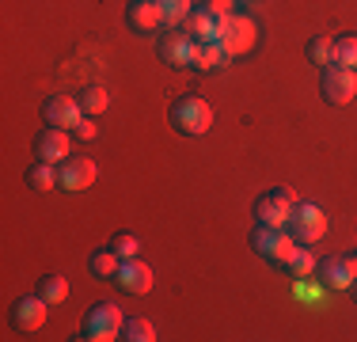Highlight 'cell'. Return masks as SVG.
I'll use <instances>...</instances> for the list:
<instances>
[{
	"instance_id": "obj_17",
	"label": "cell",
	"mask_w": 357,
	"mask_h": 342,
	"mask_svg": "<svg viewBox=\"0 0 357 342\" xmlns=\"http://www.w3.org/2000/svg\"><path fill=\"white\" fill-rule=\"evenodd\" d=\"M38 297L46 304H65V297H69V281H65L61 274H42L38 278Z\"/></svg>"
},
{
	"instance_id": "obj_5",
	"label": "cell",
	"mask_w": 357,
	"mask_h": 342,
	"mask_svg": "<svg viewBox=\"0 0 357 342\" xmlns=\"http://www.w3.org/2000/svg\"><path fill=\"white\" fill-rule=\"evenodd\" d=\"M293 209H296V194L289 191V186H278V191L255 198V221H259V225H270V228H285L289 217H293Z\"/></svg>"
},
{
	"instance_id": "obj_28",
	"label": "cell",
	"mask_w": 357,
	"mask_h": 342,
	"mask_svg": "<svg viewBox=\"0 0 357 342\" xmlns=\"http://www.w3.org/2000/svg\"><path fill=\"white\" fill-rule=\"evenodd\" d=\"M232 4H236V0H206V8L213 15H232Z\"/></svg>"
},
{
	"instance_id": "obj_3",
	"label": "cell",
	"mask_w": 357,
	"mask_h": 342,
	"mask_svg": "<svg viewBox=\"0 0 357 342\" xmlns=\"http://www.w3.org/2000/svg\"><path fill=\"white\" fill-rule=\"evenodd\" d=\"M122 312H118L114 301H99L96 308H91L88 315H84V327L76 339H88V342H110V339H122Z\"/></svg>"
},
{
	"instance_id": "obj_15",
	"label": "cell",
	"mask_w": 357,
	"mask_h": 342,
	"mask_svg": "<svg viewBox=\"0 0 357 342\" xmlns=\"http://www.w3.org/2000/svg\"><path fill=\"white\" fill-rule=\"evenodd\" d=\"M178 27L190 34L194 42H217V15L209 12V8H194Z\"/></svg>"
},
{
	"instance_id": "obj_4",
	"label": "cell",
	"mask_w": 357,
	"mask_h": 342,
	"mask_svg": "<svg viewBox=\"0 0 357 342\" xmlns=\"http://www.w3.org/2000/svg\"><path fill=\"white\" fill-rule=\"evenodd\" d=\"M251 247H255V255H262V259L278 262V267H289V259H293V251H296L301 244H296V236L282 232V228L255 225V232H251Z\"/></svg>"
},
{
	"instance_id": "obj_2",
	"label": "cell",
	"mask_w": 357,
	"mask_h": 342,
	"mask_svg": "<svg viewBox=\"0 0 357 342\" xmlns=\"http://www.w3.org/2000/svg\"><path fill=\"white\" fill-rule=\"evenodd\" d=\"M255 38H259V27H255V20H248V15H217V42L220 50H225L228 57H240L248 54V50L255 46Z\"/></svg>"
},
{
	"instance_id": "obj_19",
	"label": "cell",
	"mask_w": 357,
	"mask_h": 342,
	"mask_svg": "<svg viewBox=\"0 0 357 342\" xmlns=\"http://www.w3.org/2000/svg\"><path fill=\"white\" fill-rule=\"evenodd\" d=\"M76 103H80V110H84L88 118H91V114H103L107 103H110V91L103 88V84H88V88L76 96Z\"/></svg>"
},
{
	"instance_id": "obj_30",
	"label": "cell",
	"mask_w": 357,
	"mask_h": 342,
	"mask_svg": "<svg viewBox=\"0 0 357 342\" xmlns=\"http://www.w3.org/2000/svg\"><path fill=\"white\" fill-rule=\"evenodd\" d=\"M350 289H354V293H357V278H354V285H350Z\"/></svg>"
},
{
	"instance_id": "obj_29",
	"label": "cell",
	"mask_w": 357,
	"mask_h": 342,
	"mask_svg": "<svg viewBox=\"0 0 357 342\" xmlns=\"http://www.w3.org/2000/svg\"><path fill=\"white\" fill-rule=\"evenodd\" d=\"M96 133H99V130H96V122H80V126H76V137H80V141H91Z\"/></svg>"
},
{
	"instance_id": "obj_12",
	"label": "cell",
	"mask_w": 357,
	"mask_h": 342,
	"mask_svg": "<svg viewBox=\"0 0 357 342\" xmlns=\"http://www.w3.org/2000/svg\"><path fill=\"white\" fill-rule=\"evenodd\" d=\"M35 156L46 160V164H61L69 156V133L61 126H46L38 137H35Z\"/></svg>"
},
{
	"instance_id": "obj_24",
	"label": "cell",
	"mask_w": 357,
	"mask_h": 342,
	"mask_svg": "<svg viewBox=\"0 0 357 342\" xmlns=\"http://www.w3.org/2000/svg\"><path fill=\"white\" fill-rule=\"evenodd\" d=\"M160 12H164L167 27H178V23L194 12V4H190V0H160Z\"/></svg>"
},
{
	"instance_id": "obj_6",
	"label": "cell",
	"mask_w": 357,
	"mask_h": 342,
	"mask_svg": "<svg viewBox=\"0 0 357 342\" xmlns=\"http://www.w3.org/2000/svg\"><path fill=\"white\" fill-rule=\"evenodd\" d=\"M289 225H293V236H296V244H319L323 232H327V213L319 209V205H312V202H296V209H293V217H289Z\"/></svg>"
},
{
	"instance_id": "obj_16",
	"label": "cell",
	"mask_w": 357,
	"mask_h": 342,
	"mask_svg": "<svg viewBox=\"0 0 357 342\" xmlns=\"http://www.w3.org/2000/svg\"><path fill=\"white\" fill-rule=\"evenodd\" d=\"M319 281H323L327 289H350V285H354V274H350V267H346L342 255L323 262V267H319Z\"/></svg>"
},
{
	"instance_id": "obj_10",
	"label": "cell",
	"mask_w": 357,
	"mask_h": 342,
	"mask_svg": "<svg viewBox=\"0 0 357 342\" xmlns=\"http://www.w3.org/2000/svg\"><path fill=\"white\" fill-rule=\"evenodd\" d=\"M156 57H160L164 65H190V57H194V38H190L183 27L164 31V34H160V42H156Z\"/></svg>"
},
{
	"instance_id": "obj_21",
	"label": "cell",
	"mask_w": 357,
	"mask_h": 342,
	"mask_svg": "<svg viewBox=\"0 0 357 342\" xmlns=\"http://www.w3.org/2000/svg\"><path fill=\"white\" fill-rule=\"evenodd\" d=\"M304 57H308L312 65H323V68H327V61L335 65V42H331L327 34H316V38H308V46H304Z\"/></svg>"
},
{
	"instance_id": "obj_8",
	"label": "cell",
	"mask_w": 357,
	"mask_h": 342,
	"mask_svg": "<svg viewBox=\"0 0 357 342\" xmlns=\"http://www.w3.org/2000/svg\"><path fill=\"white\" fill-rule=\"evenodd\" d=\"M96 183V160H88V156H65L61 160V168H57V186L61 191H88V186Z\"/></svg>"
},
{
	"instance_id": "obj_9",
	"label": "cell",
	"mask_w": 357,
	"mask_h": 342,
	"mask_svg": "<svg viewBox=\"0 0 357 342\" xmlns=\"http://www.w3.org/2000/svg\"><path fill=\"white\" fill-rule=\"evenodd\" d=\"M42 122L61 126V130H76L84 122V110L73 96H50V99H42Z\"/></svg>"
},
{
	"instance_id": "obj_14",
	"label": "cell",
	"mask_w": 357,
	"mask_h": 342,
	"mask_svg": "<svg viewBox=\"0 0 357 342\" xmlns=\"http://www.w3.org/2000/svg\"><path fill=\"white\" fill-rule=\"evenodd\" d=\"M126 23H130V31H156L160 23H164V12H160V0H130V8H126Z\"/></svg>"
},
{
	"instance_id": "obj_11",
	"label": "cell",
	"mask_w": 357,
	"mask_h": 342,
	"mask_svg": "<svg viewBox=\"0 0 357 342\" xmlns=\"http://www.w3.org/2000/svg\"><path fill=\"white\" fill-rule=\"evenodd\" d=\"M46 312H50V304L35 293V297H20V301L12 304V312H8V320H12L15 331L27 335V331H38L42 323H46Z\"/></svg>"
},
{
	"instance_id": "obj_25",
	"label": "cell",
	"mask_w": 357,
	"mask_h": 342,
	"mask_svg": "<svg viewBox=\"0 0 357 342\" xmlns=\"http://www.w3.org/2000/svg\"><path fill=\"white\" fill-rule=\"evenodd\" d=\"M122 339H126V342H152V339H156V327H152L149 320H141V315H137V320H126Z\"/></svg>"
},
{
	"instance_id": "obj_1",
	"label": "cell",
	"mask_w": 357,
	"mask_h": 342,
	"mask_svg": "<svg viewBox=\"0 0 357 342\" xmlns=\"http://www.w3.org/2000/svg\"><path fill=\"white\" fill-rule=\"evenodd\" d=\"M167 118H172V126L178 133L202 137V133H209V126H213V107H209L206 99H198V96H178L172 103V110H167Z\"/></svg>"
},
{
	"instance_id": "obj_7",
	"label": "cell",
	"mask_w": 357,
	"mask_h": 342,
	"mask_svg": "<svg viewBox=\"0 0 357 342\" xmlns=\"http://www.w3.org/2000/svg\"><path fill=\"white\" fill-rule=\"evenodd\" d=\"M319 91L331 107H346V103H354V96H357V73L354 68H342V65H327L323 68Z\"/></svg>"
},
{
	"instance_id": "obj_20",
	"label": "cell",
	"mask_w": 357,
	"mask_h": 342,
	"mask_svg": "<svg viewBox=\"0 0 357 342\" xmlns=\"http://www.w3.org/2000/svg\"><path fill=\"white\" fill-rule=\"evenodd\" d=\"M118 267H122V255H118L114 247H103V251H96V255L88 259V270L96 274V278H103V281L114 278Z\"/></svg>"
},
{
	"instance_id": "obj_27",
	"label": "cell",
	"mask_w": 357,
	"mask_h": 342,
	"mask_svg": "<svg viewBox=\"0 0 357 342\" xmlns=\"http://www.w3.org/2000/svg\"><path fill=\"white\" fill-rule=\"evenodd\" d=\"M110 247H114L122 259H137V251H141V239L133 236V232H114L110 236Z\"/></svg>"
},
{
	"instance_id": "obj_13",
	"label": "cell",
	"mask_w": 357,
	"mask_h": 342,
	"mask_svg": "<svg viewBox=\"0 0 357 342\" xmlns=\"http://www.w3.org/2000/svg\"><path fill=\"white\" fill-rule=\"evenodd\" d=\"M114 281L126 289V293H149V289H152V267H149V262H141V259H122Z\"/></svg>"
},
{
	"instance_id": "obj_22",
	"label": "cell",
	"mask_w": 357,
	"mask_h": 342,
	"mask_svg": "<svg viewBox=\"0 0 357 342\" xmlns=\"http://www.w3.org/2000/svg\"><path fill=\"white\" fill-rule=\"evenodd\" d=\"M27 186H31V191H38V194L54 191V186H57V171H54V164H46V160H38V164L27 171Z\"/></svg>"
},
{
	"instance_id": "obj_23",
	"label": "cell",
	"mask_w": 357,
	"mask_h": 342,
	"mask_svg": "<svg viewBox=\"0 0 357 342\" xmlns=\"http://www.w3.org/2000/svg\"><path fill=\"white\" fill-rule=\"evenodd\" d=\"M335 65L357 68V34H342V38L335 42Z\"/></svg>"
},
{
	"instance_id": "obj_18",
	"label": "cell",
	"mask_w": 357,
	"mask_h": 342,
	"mask_svg": "<svg viewBox=\"0 0 357 342\" xmlns=\"http://www.w3.org/2000/svg\"><path fill=\"white\" fill-rule=\"evenodd\" d=\"M225 50H220V42H194V57L190 65L194 68H220L225 65Z\"/></svg>"
},
{
	"instance_id": "obj_26",
	"label": "cell",
	"mask_w": 357,
	"mask_h": 342,
	"mask_svg": "<svg viewBox=\"0 0 357 342\" xmlns=\"http://www.w3.org/2000/svg\"><path fill=\"white\" fill-rule=\"evenodd\" d=\"M289 270H293L296 278H312V270H316V259H312V251H308L304 244L293 251V259H289Z\"/></svg>"
}]
</instances>
